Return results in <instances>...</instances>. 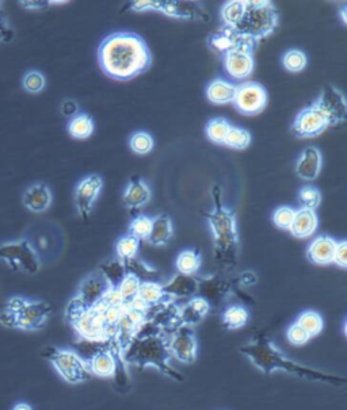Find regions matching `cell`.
<instances>
[{
    "mask_svg": "<svg viewBox=\"0 0 347 410\" xmlns=\"http://www.w3.org/2000/svg\"><path fill=\"white\" fill-rule=\"evenodd\" d=\"M240 352L250 359V362L265 374H273L275 371H284L289 375L303 378L312 382L327 383L331 386H342L346 379L332 374L322 372L318 369L306 367L287 359L285 355L274 346L266 333H257L251 343L240 348Z\"/></svg>",
    "mask_w": 347,
    "mask_h": 410,
    "instance_id": "cell-3",
    "label": "cell"
},
{
    "mask_svg": "<svg viewBox=\"0 0 347 410\" xmlns=\"http://www.w3.org/2000/svg\"><path fill=\"white\" fill-rule=\"evenodd\" d=\"M174 236V224L167 214H159L152 218V229L148 243L154 246H167Z\"/></svg>",
    "mask_w": 347,
    "mask_h": 410,
    "instance_id": "cell-27",
    "label": "cell"
},
{
    "mask_svg": "<svg viewBox=\"0 0 347 410\" xmlns=\"http://www.w3.org/2000/svg\"><path fill=\"white\" fill-rule=\"evenodd\" d=\"M251 141H252V136L247 129L232 125V127L229 129L226 134L224 145L235 150H245L251 145Z\"/></svg>",
    "mask_w": 347,
    "mask_h": 410,
    "instance_id": "cell-37",
    "label": "cell"
},
{
    "mask_svg": "<svg viewBox=\"0 0 347 410\" xmlns=\"http://www.w3.org/2000/svg\"><path fill=\"white\" fill-rule=\"evenodd\" d=\"M13 410H33V407L30 405V404H27V402H17L14 407H13Z\"/></svg>",
    "mask_w": 347,
    "mask_h": 410,
    "instance_id": "cell-52",
    "label": "cell"
},
{
    "mask_svg": "<svg viewBox=\"0 0 347 410\" xmlns=\"http://www.w3.org/2000/svg\"><path fill=\"white\" fill-rule=\"evenodd\" d=\"M22 85L29 94H39L46 87V79L40 71H29L23 76Z\"/></svg>",
    "mask_w": 347,
    "mask_h": 410,
    "instance_id": "cell-44",
    "label": "cell"
},
{
    "mask_svg": "<svg viewBox=\"0 0 347 410\" xmlns=\"http://www.w3.org/2000/svg\"><path fill=\"white\" fill-rule=\"evenodd\" d=\"M98 65L104 76L116 82H130L149 71L154 62L147 41L133 31H116L100 45Z\"/></svg>",
    "mask_w": 347,
    "mask_h": 410,
    "instance_id": "cell-1",
    "label": "cell"
},
{
    "mask_svg": "<svg viewBox=\"0 0 347 410\" xmlns=\"http://www.w3.org/2000/svg\"><path fill=\"white\" fill-rule=\"evenodd\" d=\"M137 297H139V299L143 304H145L148 308L149 306L159 305V304H164V302L174 301L172 298H170L164 292L163 285L159 283V282H156V281H145V282H142Z\"/></svg>",
    "mask_w": 347,
    "mask_h": 410,
    "instance_id": "cell-28",
    "label": "cell"
},
{
    "mask_svg": "<svg viewBox=\"0 0 347 410\" xmlns=\"http://www.w3.org/2000/svg\"><path fill=\"white\" fill-rule=\"evenodd\" d=\"M213 207L206 214V221L213 234L216 260L224 268L236 266L239 252V229L235 213L224 205L220 187L212 191Z\"/></svg>",
    "mask_w": 347,
    "mask_h": 410,
    "instance_id": "cell-4",
    "label": "cell"
},
{
    "mask_svg": "<svg viewBox=\"0 0 347 410\" xmlns=\"http://www.w3.org/2000/svg\"><path fill=\"white\" fill-rule=\"evenodd\" d=\"M297 202L300 208L316 211V208L322 204V192L316 185H303L297 194Z\"/></svg>",
    "mask_w": 347,
    "mask_h": 410,
    "instance_id": "cell-36",
    "label": "cell"
},
{
    "mask_svg": "<svg viewBox=\"0 0 347 410\" xmlns=\"http://www.w3.org/2000/svg\"><path fill=\"white\" fill-rule=\"evenodd\" d=\"M286 337H287V341L296 347H301L311 340V337L306 330L296 323L289 325V328L286 330Z\"/></svg>",
    "mask_w": 347,
    "mask_h": 410,
    "instance_id": "cell-45",
    "label": "cell"
},
{
    "mask_svg": "<svg viewBox=\"0 0 347 410\" xmlns=\"http://www.w3.org/2000/svg\"><path fill=\"white\" fill-rule=\"evenodd\" d=\"M201 263H203L201 255L197 250H194V249H184V250H182L177 256L175 267H177V269H178L179 274L193 276L201 268Z\"/></svg>",
    "mask_w": 347,
    "mask_h": 410,
    "instance_id": "cell-32",
    "label": "cell"
},
{
    "mask_svg": "<svg viewBox=\"0 0 347 410\" xmlns=\"http://www.w3.org/2000/svg\"><path fill=\"white\" fill-rule=\"evenodd\" d=\"M140 285H142V281L136 275L126 272L121 283L117 288V291H118L123 304H129L130 301H133L137 297Z\"/></svg>",
    "mask_w": 347,
    "mask_h": 410,
    "instance_id": "cell-41",
    "label": "cell"
},
{
    "mask_svg": "<svg viewBox=\"0 0 347 410\" xmlns=\"http://www.w3.org/2000/svg\"><path fill=\"white\" fill-rule=\"evenodd\" d=\"M52 311L53 309L45 301L14 295L0 313V325L23 332H37L46 327Z\"/></svg>",
    "mask_w": 347,
    "mask_h": 410,
    "instance_id": "cell-5",
    "label": "cell"
},
{
    "mask_svg": "<svg viewBox=\"0 0 347 410\" xmlns=\"http://www.w3.org/2000/svg\"><path fill=\"white\" fill-rule=\"evenodd\" d=\"M257 282H258V275L254 271H245L239 276V283L245 288L254 286Z\"/></svg>",
    "mask_w": 347,
    "mask_h": 410,
    "instance_id": "cell-48",
    "label": "cell"
},
{
    "mask_svg": "<svg viewBox=\"0 0 347 410\" xmlns=\"http://www.w3.org/2000/svg\"><path fill=\"white\" fill-rule=\"evenodd\" d=\"M296 211L297 208L290 207V206H280L274 210L271 220L274 222V225L277 226L281 230H287L290 229V226L293 224V220L296 217Z\"/></svg>",
    "mask_w": 347,
    "mask_h": 410,
    "instance_id": "cell-43",
    "label": "cell"
},
{
    "mask_svg": "<svg viewBox=\"0 0 347 410\" xmlns=\"http://www.w3.org/2000/svg\"><path fill=\"white\" fill-rule=\"evenodd\" d=\"M168 348L171 356L184 365H193L198 355V341L193 327L181 324L168 332Z\"/></svg>",
    "mask_w": 347,
    "mask_h": 410,
    "instance_id": "cell-11",
    "label": "cell"
},
{
    "mask_svg": "<svg viewBox=\"0 0 347 410\" xmlns=\"http://www.w3.org/2000/svg\"><path fill=\"white\" fill-rule=\"evenodd\" d=\"M222 59L224 62L225 72L235 80H245L254 72V48L240 46L232 49L225 53Z\"/></svg>",
    "mask_w": 347,
    "mask_h": 410,
    "instance_id": "cell-14",
    "label": "cell"
},
{
    "mask_svg": "<svg viewBox=\"0 0 347 410\" xmlns=\"http://www.w3.org/2000/svg\"><path fill=\"white\" fill-rule=\"evenodd\" d=\"M103 188V178L100 174H90L78 183L75 188V205L79 215L87 220Z\"/></svg>",
    "mask_w": 347,
    "mask_h": 410,
    "instance_id": "cell-13",
    "label": "cell"
},
{
    "mask_svg": "<svg viewBox=\"0 0 347 410\" xmlns=\"http://www.w3.org/2000/svg\"><path fill=\"white\" fill-rule=\"evenodd\" d=\"M328 127L326 118L312 106H308L296 115L290 132L297 139H313L323 134Z\"/></svg>",
    "mask_w": 347,
    "mask_h": 410,
    "instance_id": "cell-15",
    "label": "cell"
},
{
    "mask_svg": "<svg viewBox=\"0 0 347 410\" xmlns=\"http://www.w3.org/2000/svg\"><path fill=\"white\" fill-rule=\"evenodd\" d=\"M238 91V85L235 83L228 82L223 78H217L207 84L206 87V98L213 104H228L233 102Z\"/></svg>",
    "mask_w": 347,
    "mask_h": 410,
    "instance_id": "cell-25",
    "label": "cell"
},
{
    "mask_svg": "<svg viewBox=\"0 0 347 410\" xmlns=\"http://www.w3.org/2000/svg\"><path fill=\"white\" fill-rule=\"evenodd\" d=\"M341 17H342V22H343V24H347V18H346V6L341 10Z\"/></svg>",
    "mask_w": 347,
    "mask_h": 410,
    "instance_id": "cell-53",
    "label": "cell"
},
{
    "mask_svg": "<svg viewBox=\"0 0 347 410\" xmlns=\"http://www.w3.org/2000/svg\"><path fill=\"white\" fill-rule=\"evenodd\" d=\"M336 241L338 240L328 234H320L315 237L306 248L308 260L316 266L332 264Z\"/></svg>",
    "mask_w": 347,
    "mask_h": 410,
    "instance_id": "cell-19",
    "label": "cell"
},
{
    "mask_svg": "<svg viewBox=\"0 0 347 410\" xmlns=\"http://www.w3.org/2000/svg\"><path fill=\"white\" fill-rule=\"evenodd\" d=\"M100 271L104 275V278L109 281V283L111 285V288H117L118 285L121 283L123 276L126 275V269L123 266V262H120L118 259L110 263L103 264Z\"/></svg>",
    "mask_w": 347,
    "mask_h": 410,
    "instance_id": "cell-42",
    "label": "cell"
},
{
    "mask_svg": "<svg viewBox=\"0 0 347 410\" xmlns=\"http://www.w3.org/2000/svg\"><path fill=\"white\" fill-rule=\"evenodd\" d=\"M43 356L50 362L62 381L69 385L84 383L93 378L86 362L74 349L49 347L45 349Z\"/></svg>",
    "mask_w": 347,
    "mask_h": 410,
    "instance_id": "cell-7",
    "label": "cell"
},
{
    "mask_svg": "<svg viewBox=\"0 0 347 410\" xmlns=\"http://www.w3.org/2000/svg\"><path fill=\"white\" fill-rule=\"evenodd\" d=\"M23 205L32 213H45L53 202V194L49 185L39 182L29 185L23 194Z\"/></svg>",
    "mask_w": 347,
    "mask_h": 410,
    "instance_id": "cell-20",
    "label": "cell"
},
{
    "mask_svg": "<svg viewBox=\"0 0 347 410\" xmlns=\"http://www.w3.org/2000/svg\"><path fill=\"white\" fill-rule=\"evenodd\" d=\"M158 11L174 20L209 21V15L200 1H159Z\"/></svg>",
    "mask_w": 347,
    "mask_h": 410,
    "instance_id": "cell-16",
    "label": "cell"
},
{
    "mask_svg": "<svg viewBox=\"0 0 347 410\" xmlns=\"http://www.w3.org/2000/svg\"><path fill=\"white\" fill-rule=\"evenodd\" d=\"M159 1H133L130 3V8L135 13H145V11H158Z\"/></svg>",
    "mask_w": 347,
    "mask_h": 410,
    "instance_id": "cell-47",
    "label": "cell"
},
{
    "mask_svg": "<svg viewBox=\"0 0 347 410\" xmlns=\"http://www.w3.org/2000/svg\"><path fill=\"white\" fill-rule=\"evenodd\" d=\"M152 229V217L148 215H136L128 227V234L133 236L139 241H148Z\"/></svg>",
    "mask_w": 347,
    "mask_h": 410,
    "instance_id": "cell-40",
    "label": "cell"
},
{
    "mask_svg": "<svg viewBox=\"0 0 347 410\" xmlns=\"http://www.w3.org/2000/svg\"><path fill=\"white\" fill-rule=\"evenodd\" d=\"M332 263L336 264L342 269L347 268V241L346 240H338L336 241V248L334 252V259Z\"/></svg>",
    "mask_w": 347,
    "mask_h": 410,
    "instance_id": "cell-46",
    "label": "cell"
},
{
    "mask_svg": "<svg viewBox=\"0 0 347 410\" xmlns=\"http://www.w3.org/2000/svg\"><path fill=\"white\" fill-rule=\"evenodd\" d=\"M164 292L172 298H189L198 292V281L194 276L178 274L168 283L163 285Z\"/></svg>",
    "mask_w": 347,
    "mask_h": 410,
    "instance_id": "cell-26",
    "label": "cell"
},
{
    "mask_svg": "<svg viewBox=\"0 0 347 410\" xmlns=\"http://www.w3.org/2000/svg\"><path fill=\"white\" fill-rule=\"evenodd\" d=\"M78 111H79V107H78V103L75 102V101L67 99V101L62 102V113L65 117L72 118V117H75L78 114Z\"/></svg>",
    "mask_w": 347,
    "mask_h": 410,
    "instance_id": "cell-49",
    "label": "cell"
},
{
    "mask_svg": "<svg viewBox=\"0 0 347 410\" xmlns=\"http://www.w3.org/2000/svg\"><path fill=\"white\" fill-rule=\"evenodd\" d=\"M268 103V94L262 84L245 82L238 85V91L232 104L236 111L245 117H255L265 111Z\"/></svg>",
    "mask_w": 347,
    "mask_h": 410,
    "instance_id": "cell-9",
    "label": "cell"
},
{
    "mask_svg": "<svg viewBox=\"0 0 347 410\" xmlns=\"http://www.w3.org/2000/svg\"><path fill=\"white\" fill-rule=\"evenodd\" d=\"M20 4L27 10H42L49 6V1H20Z\"/></svg>",
    "mask_w": 347,
    "mask_h": 410,
    "instance_id": "cell-50",
    "label": "cell"
},
{
    "mask_svg": "<svg viewBox=\"0 0 347 410\" xmlns=\"http://www.w3.org/2000/svg\"><path fill=\"white\" fill-rule=\"evenodd\" d=\"M283 65L290 73H300L308 65V57L306 52L300 49H289L283 56Z\"/></svg>",
    "mask_w": 347,
    "mask_h": 410,
    "instance_id": "cell-38",
    "label": "cell"
},
{
    "mask_svg": "<svg viewBox=\"0 0 347 410\" xmlns=\"http://www.w3.org/2000/svg\"><path fill=\"white\" fill-rule=\"evenodd\" d=\"M323 168V155L316 146H306L296 162V175L306 182H313L319 178Z\"/></svg>",
    "mask_w": 347,
    "mask_h": 410,
    "instance_id": "cell-18",
    "label": "cell"
},
{
    "mask_svg": "<svg viewBox=\"0 0 347 410\" xmlns=\"http://www.w3.org/2000/svg\"><path fill=\"white\" fill-rule=\"evenodd\" d=\"M311 106L326 118L329 126H338L346 120L347 103L345 95L334 85H326Z\"/></svg>",
    "mask_w": 347,
    "mask_h": 410,
    "instance_id": "cell-10",
    "label": "cell"
},
{
    "mask_svg": "<svg viewBox=\"0 0 347 410\" xmlns=\"http://www.w3.org/2000/svg\"><path fill=\"white\" fill-rule=\"evenodd\" d=\"M232 127V123L226 121L225 118H212L209 120L205 126V134L209 141L213 144L224 145L226 134L229 129Z\"/></svg>",
    "mask_w": 347,
    "mask_h": 410,
    "instance_id": "cell-34",
    "label": "cell"
},
{
    "mask_svg": "<svg viewBox=\"0 0 347 410\" xmlns=\"http://www.w3.org/2000/svg\"><path fill=\"white\" fill-rule=\"evenodd\" d=\"M0 262L6 263L17 272L29 275L37 274L41 268L40 256L27 239L0 244Z\"/></svg>",
    "mask_w": 347,
    "mask_h": 410,
    "instance_id": "cell-8",
    "label": "cell"
},
{
    "mask_svg": "<svg viewBox=\"0 0 347 410\" xmlns=\"http://www.w3.org/2000/svg\"><path fill=\"white\" fill-rule=\"evenodd\" d=\"M152 198V191L148 183L143 179L129 182L123 195V204L126 208L136 210L142 208L147 204H149Z\"/></svg>",
    "mask_w": 347,
    "mask_h": 410,
    "instance_id": "cell-22",
    "label": "cell"
},
{
    "mask_svg": "<svg viewBox=\"0 0 347 410\" xmlns=\"http://www.w3.org/2000/svg\"><path fill=\"white\" fill-rule=\"evenodd\" d=\"M68 133L75 140H87L90 139L95 132V122L93 117L87 113H78L75 117H72L68 122Z\"/></svg>",
    "mask_w": 347,
    "mask_h": 410,
    "instance_id": "cell-29",
    "label": "cell"
},
{
    "mask_svg": "<svg viewBox=\"0 0 347 410\" xmlns=\"http://www.w3.org/2000/svg\"><path fill=\"white\" fill-rule=\"evenodd\" d=\"M121 358L126 366L154 367L177 382H184V375L170 365L172 356L168 348V332L151 321H145L139 328Z\"/></svg>",
    "mask_w": 347,
    "mask_h": 410,
    "instance_id": "cell-2",
    "label": "cell"
},
{
    "mask_svg": "<svg viewBox=\"0 0 347 410\" xmlns=\"http://www.w3.org/2000/svg\"><path fill=\"white\" fill-rule=\"evenodd\" d=\"M318 227H319V217L316 211L297 208L296 217L293 220V224L290 226L289 232L296 239H309L316 233Z\"/></svg>",
    "mask_w": 347,
    "mask_h": 410,
    "instance_id": "cell-24",
    "label": "cell"
},
{
    "mask_svg": "<svg viewBox=\"0 0 347 410\" xmlns=\"http://www.w3.org/2000/svg\"><path fill=\"white\" fill-rule=\"evenodd\" d=\"M206 45L209 46V49L212 52H215L220 57H223L225 53H228L229 50L240 48V46H250V48H254V49L257 46V43H254V42L245 38V37L236 34L235 31H232L231 29H226L224 26H222L217 31L212 33L207 37Z\"/></svg>",
    "mask_w": 347,
    "mask_h": 410,
    "instance_id": "cell-17",
    "label": "cell"
},
{
    "mask_svg": "<svg viewBox=\"0 0 347 410\" xmlns=\"http://www.w3.org/2000/svg\"><path fill=\"white\" fill-rule=\"evenodd\" d=\"M113 290L109 281L104 278L102 272L98 269L90 274L78 288L76 295L74 297L86 310L98 305L103 298Z\"/></svg>",
    "mask_w": 347,
    "mask_h": 410,
    "instance_id": "cell-12",
    "label": "cell"
},
{
    "mask_svg": "<svg viewBox=\"0 0 347 410\" xmlns=\"http://www.w3.org/2000/svg\"><path fill=\"white\" fill-rule=\"evenodd\" d=\"M139 249H140V241L130 234H125L123 237H120L116 243L117 259L123 263L136 259Z\"/></svg>",
    "mask_w": 347,
    "mask_h": 410,
    "instance_id": "cell-35",
    "label": "cell"
},
{
    "mask_svg": "<svg viewBox=\"0 0 347 410\" xmlns=\"http://www.w3.org/2000/svg\"><path fill=\"white\" fill-rule=\"evenodd\" d=\"M278 23L280 15L274 3L268 0H245L242 15L231 30L258 43L271 36L278 27Z\"/></svg>",
    "mask_w": 347,
    "mask_h": 410,
    "instance_id": "cell-6",
    "label": "cell"
},
{
    "mask_svg": "<svg viewBox=\"0 0 347 410\" xmlns=\"http://www.w3.org/2000/svg\"><path fill=\"white\" fill-rule=\"evenodd\" d=\"M120 362H123L120 349L106 351L93 358L87 363V367L90 369L91 375H95L98 378H113L118 369Z\"/></svg>",
    "mask_w": 347,
    "mask_h": 410,
    "instance_id": "cell-21",
    "label": "cell"
},
{
    "mask_svg": "<svg viewBox=\"0 0 347 410\" xmlns=\"http://www.w3.org/2000/svg\"><path fill=\"white\" fill-rule=\"evenodd\" d=\"M250 321V311L243 305H231L222 314L223 327L228 330L245 328Z\"/></svg>",
    "mask_w": 347,
    "mask_h": 410,
    "instance_id": "cell-31",
    "label": "cell"
},
{
    "mask_svg": "<svg viewBox=\"0 0 347 410\" xmlns=\"http://www.w3.org/2000/svg\"><path fill=\"white\" fill-rule=\"evenodd\" d=\"M13 37V31L8 29L4 20L0 18V41H7Z\"/></svg>",
    "mask_w": 347,
    "mask_h": 410,
    "instance_id": "cell-51",
    "label": "cell"
},
{
    "mask_svg": "<svg viewBox=\"0 0 347 410\" xmlns=\"http://www.w3.org/2000/svg\"><path fill=\"white\" fill-rule=\"evenodd\" d=\"M296 324H299L301 328L304 329L306 333L309 334V337L312 339V337L319 336L323 332L325 318L319 311L306 310L297 317Z\"/></svg>",
    "mask_w": 347,
    "mask_h": 410,
    "instance_id": "cell-33",
    "label": "cell"
},
{
    "mask_svg": "<svg viewBox=\"0 0 347 410\" xmlns=\"http://www.w3.org/2000/svg\"><path fill=\"white\" fill-rule=\"evenodd\" d=\"M200 297L205 298L210 306L220 304V301L229 292V286L223 281L207 279L205 282H198Z\"/></svg>",
    "mask_w": 347,
    "mask_h": 410,
    "instance_id": "cell-30",
    "label": "cell"
},
{
    "mask_svg": "<svg viewBox=\"0 0 347 410\" xmlns=\"http://www.w3.org/2000/svg\"><path fill=\"white\" fill-rule=\"evenodd\" d=\"M210 304L200 295L190 298L184 306H179L181 324L187 327H194L201 323L210 311Z\"/></svg>",
    "mask_w": 347,
    "mask_h": 410,
    "instance_id": "cell-23",
    "label": "cell"
},
{
    "mask_svg": "<svg viewBox=\"0 0 347 410\" xmlns=\"http://www.w3.org/2000/svg\"><path fill=\"white\" fill-rule=\"evenodd\" d=\"M129 146L136 155L144 156V155H148L154 150L155 140H154L152 134H149L148 132L139 130L130 136Z\"/></svg>",
    "mask_w": 347,
    "mask_h": 410,
    "instance_id": "cell-39",
    "label": "cell"
}]
</instances>
